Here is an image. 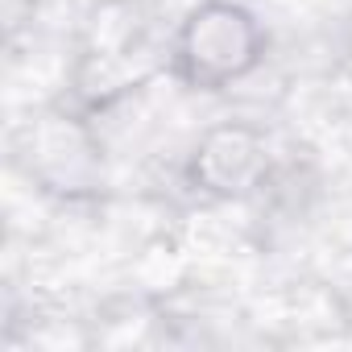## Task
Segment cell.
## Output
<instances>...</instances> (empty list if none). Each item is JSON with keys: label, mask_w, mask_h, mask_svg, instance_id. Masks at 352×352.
Wrapping results in <instances>:
<instances>
[{"label": "cell", "mask_w": 352, "mask_h": 352, "mask_svg": "<svg viewBox=\"0 0 352 352\" xmlns=\"http://www.w3.org/2000/svg\"><path fill=\"white\" fill-rule=\"evenodd\" d=\"M183 58L195 67V79H228L241 75L253 63V25L245 13L236 9H208L204 17H195L187 25V42H183Z\"/></svg>", "instance_id": "cell-1"}]
</instances>
